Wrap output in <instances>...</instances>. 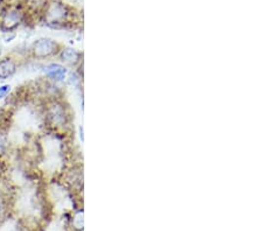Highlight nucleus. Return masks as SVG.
<instances>
[{"instance_id":"9","label":"nucleus","mask_w":263,"mask_h":231,"mask_svg":"<svg viewBox=\"0 0 263 231\" xmlns=\"http://www.w3.org/2000/svg\"><path fill=\"white\" fill-rule=\"evenodd\" d=\"M5 144H6V140H5V137L0 133V151H2V148L5 147Z\"/></svg>"},{"instance_id":"8","label":"nucleus","mask_w":263,"mask_h":231,"mask_svg":"<svg viewBox=\"0 0 263 231\" xmlns=\"http://www.w3.org/2000/svg\"><path fill=\"white\" fill-rule=\"evenodd\" d=\"M11 91V87L10 86H2L0 87V99L1 98H5L6 96L10 93Z\"/></svg>"},{"instance_id":"4","label":"nucleus","mask_w":263,"mask_h":231,"mask_svg":"<svg viewBox=\"0 0 263 231\" xmlns=\"http://www.w3.org/2000/svg\"><path fill=\"white\" fill-rule=\"evenodd\" d=\"M48 118L53 125H63L66 123V112L59 104H54L48 109Z\"/></svg>"},{"instance_id":"5","label":"nucleus","mask_w":263,"mask_h":231,"mask_svg":"<svg viewBox=\"0 0 263 231\" xmlns=\"http://www.w3.org/2000/svg\"><path fill=\"white\" fill-rule=\"evenodd\" d=\"M17 65L12 59L5 57L0 61V80H7L16 74Z\"/></svg>"},{"instance_id":"3","label":"nucleus","mask_w":263,"mask_h":231,"mask_svg":"<svg viewBox=\"0 0 263 231\" xmlns=\"http://www.w3.org/2000/svg\"><path fill=\"white\" fill-rule=\"evenodd\" d=\"M21 18H23V13L19 10H10L7 11L2 17L1 26L2 28L6 30H11L19 25Z\"/></svg>"},{"instance_id":"1","label":"nucleus","mask_w":263,"mask_h":231,"mask_svg":"<svg viewBox=\"0 0 263 231\" xmlns=\"http://www.w3.org/2000/svg\"><path fill=\"white\" fill-rule=\"evenodd\" d=\"M33 55L38 59L52 56L57 51V44L52 39H39L34 42L32 47Z\"/></svg>"},{"instance_id":"7","label":"nucleus","mask_w":263,"mask_h":231,"mask_svg":"<svg viewBox=\"0 0 263 231\" xmlns=\"http://www.w3.org/2000/svg\"><path fill=\"white\" fill-rule=\"evenodd\" d=\"M61 60L66 63H75L78 60V53L76 50L71 49V48H67V49H63L61 53Z\"/></svg>"},{"instance_id":"2","label":"nucleus","mask_w":263,"mask_h":231,"mask_svg":"<svg viewBox=\"0 0 263 231\" xmlns=\"http://www.w3.org/2000/svg\"><path fill=\"white\" fill-rule=\"evenodd\" d=\"M66 10L65 6L60 4V2H53L48 6L46 10V20L49 23H57L60 21L65 19Z\"/></svg>"},{"instance_id":"6","label":"nucleus","mask_w":263,"mask_h":231,"mask_svg":"<svg viewBox=\"0 0 263 231\" xmlns=\"http://www.w3.org/2000/svg\"><path fill=\"white\" fill-rule=\"evenodd\" d=\"M45 74L48 78L53 81H62L66 77L67 70L66 68L61 65H56V63H52V65L47 66L45 68Z\"/></svg>"}]
</instances>
